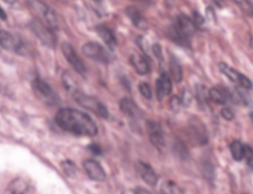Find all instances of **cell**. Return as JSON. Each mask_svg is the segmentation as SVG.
I'll list each match as a JSON object with an SVG mask.
<instances>
[{
  "label": "cell",
  "mask_w": 253,
  "mask_h": 194,
  "mask_svg": "<svg viewBox=\"0 0 253 194\" xmlns=\"http://www.w3.org/2000/svg\"><path fill=\"white\" fill-rule=\"evenodd\" d=\"M172 150L175 155L182 160L187 159L189 156L187 148L182 142L178 141L172 145Z\"/></svg>",
  "instance_id": "cell-25"
},
{
  "label": "cell",
  "mask_w": 253,
  "mask_h": 194,
  "mask_svg": "<svg viewBox=\"0 0 253 194\" xmlns=\"http://www.w3.org/2000/svg\"><path fill=\"white\" fill-rule=\"evenodd\" d=\"M31 28L43 44L50 48L54 47L56 39L51 29L37 21H34L32 23Z\"/></svg>",
  "instance_id": "cell-8"
},
{
  "label": "cell",
  "mask_w": 253,
  "mask_h": 194,
  "mask_svg": "<svg viewBox=\"0 0 253 194\" xmlns=\"http://www.w3.org/2000/svg\"><path fill=\"white\" fill-rule=\"evenodd\" d=\"M95 31L110 50L115 49L117 45V38L111 29L106 25L100 24L96 26Z\"/></svg>",
  "instance_id": "cell-13"
},
{
  "label": "cell",
  "mask_w": 253,
  "mask_h": 194,
  "mask_svg": "<svg viewBox=\"0 0 253 194\" xmlns=\"http://www.w3.org/2000/svg\"><path fill=\"white\" fill-rule=\"evenodd\" d=\"M61 48L62 52L67 61L77 72L81 75L84 76L87 72L86 68L78 56L74 48L66 42L62 43Z\"/></svg>",
  "instance_id": "cell-4"
},
{
  "label": "cell",
  "mask_w": 253,
  "mask_h": 194,
  "mask_svg": "<svg viewBox=\"0 0 253 194\" xmlns=\"http://www.w3.org/2000/svg\"><path fill=\"white\" fill-rule=\"evenodd\" d=\"M136 171L142 179L148 185L154 186L158 180V176L150 165L142 161H137L135 163Z\"/></svg>",
  "instance_id": "cell-9"
},
{
  "label": "cell",
  "mask_w": 253,
  "mask_h": 194,
  "mask_svg": "<svg viewBox=\"0 0 253 194\" xmlns=\"http://www.w3.org/2000/svg\"><path fill=\"white\" fill-rule=\"evenodd\" d=\"M74 96L77 101L85 108L92 110L101 117L106 118L108 117V110L101 102L77 92L75 93Z\"/></svg>",
  "instance_id": "cell-6"
},
{
  "label": "cell",
  "mask_w": 253,
  "mask_h": 194,
  "mask_svg": "<svg viewBox=\"0 0 253 194\" xmlns=\"http://www.w3.org/2000/svg\"><path fill=\"white\" fill-rule=\"evenodd\" d=\"M62 168L65 172L68 174V175H73L75 172V167L73 163L70 161H65L64 163L62 164Z\"/></svg>",
  "instance_id": "cell-36"
},
{
  "label": "cell",
  "mask_w": 253,
  "mask_h": 194,
  "mask_svg": "<svg viewBox=\"0 0 253 194\" xmlns=\"http://www.w3.org/2000/svg\"><path fill=\"white\" fill-rule=\"evenodd\" d=\"M126 13L132 23L137 28L144 30L148 28L147 21L139 10L134 6L126 9Z\"/></svg>",
  "instance_id": "cell-16"
},
{
  "label": "cell",
  "mask_w": 253,
  "mask_h": 194,
  "mask_svg": "<svg viewBox=\"0 0 253 194\" xmlns=\"http://www.w3.org/2000/svg\"><path fill=\"white\" fill-rule=\"evenodd\" d=\"M230 150L233 158L236 161H241L244 156L245 146L240 141H233L230 146Z\"/></svg>",
  "instance_id": "cell-22"
},
{
  "label": "cell",
  "mask_w": 253,
  "mask_h": 194,
  "mask_svg": "<svg viewBox=\"0 0 253 194\" xmlns=\"http://www.w3.org/2000/svg\"><path fill=\"white\" fill-rule=\"evenodd\" d=\"M245 153L244 156L246 159V161L249 166L252 167L253 164V150L252 148L248 145H244Z\"/></svg>",
  "instance_id": "cell-34"
},
{
  "label": "cell",
  "mask_w": 253,
  "mask_h": 194,
  "mask_svg": "<svg viewBox=\"0 0 253 194\" xmlns=\"http://www.w3.org/2000/svg\"><path fill=\"white\" fill-rule=\"evenodd\" d=\"M161 194H179L175 184L171 181L164 182L161 187Z\"/></svg>",
  "instance_id": "cell-27"
},
{
  "label": "cell",
  "mask_w": 253,
  "mask_h": 194,
  "mask_svg": "<svg viewBox=\"0 0 253 194\" xmlns=\"http://www.w3.org/2000/svg\"><path fill=\"white\" fill-rule=\"evenodd\" d=\"M170 72L172 78L176 83H179L182 79V68L177 60L172 58L170 62Z\"/></svg>",
  "instance_id": "cell-24"
},
{
  "label": "cell",
  "mask_w": 253,
  "mask_h": 194,
  "mask_svg": "<svg viewBox=\"0 0 253 194\" xmlns=\"http://www.w3.org/2000/svg\"><path fill=\"white\" fill-rule=\"evenodd\" d=\"M4 194H34L31 186L24 180L16 179L7 186Z\"/></svg>",
  "instance_id": "cell-14"
},
{
  "label": "cell",
  "mask_w": 253,
  "mask_h": 194,
  "mask_svg": "<svg viewBox=\"0 0 253 194\" xmlns=\"http://www.w3.org/2000/svg\"><path fill=\"white\" fill-rule=\"evenodd\" d=\"M138 90L141 95L145 98L150 99L152 97L151 89L149 84L146 82H140L138 84Z\"/></svg>",
  "instance_id": "cell-28"
},
{
  "label": "cell",
  "mask_w": 253,
  "mask_h": 194,
  "mask_svg": "<svg viewBox=\"0 0 253 194\" xmlns=\"http://www.w3.org/2000/svg\"><path fill=\"white\" fill-rule=\"evenodd\" d=\"M89 148L93 153L96 154H99L101 152L100 149L96 145H91L90 146Z\"/></svg>",
  "instance_id": "cell-41"
},
{
  "label": "cell",
  "mask_w": 253,
  "mask_h": 194,
  "mask_svg": "<svg viewBox=\"0 0 253 194\" xmlns=\"http://www.w3.org/2000/svg\"><path fill=\"white\" fill-rule=\"evenodd\" d=\"M156 94L158 100L161 101L164 97L169 95L172 91V83L170 77L166 73H162L156 81Z\"/></svg>",
  "instance_id": "cell-12"
},
{
  "label": "cell",
  "mask_w": 253,
  "mask_h": 194,
  "mask_svg": "<svg viewBox=\"0 0 253 194\" xmlns=\"http://www.w3.org/2000/svg\"><path fill=\"white\" fill-rule=\"evenodd\" d=\"M208 94L211 100L216 104L223 105L226 103L227 100V94L224 90L218 88H211Z\"/></svg>",
  "instance_id": "cell-20"
},
{
  "label": "cell",
  "mask_w": 253,
  "mask_h": 194,
  "mask_svg": "<svg viewBox=\"0 0 253 194\" xmlns=\"http://www.w3.org/2000/svg\"><path fill=\"white\" fill-rule=\"evenodd\" d=\"M192 97L190 93L187 90H185L183 94L182 98L181 99L182 102L187 104L190 103Z\"/></svg>",
  "instance_id": "cell-39"
},
{
  "label": "cell",
  "mask_w": 253,
  "mask_h": 194,
  "mask_svg": "<svg viewBox=\"0 0 253 194\" xmlns=\"http://www.w3.org/2000/svg\"><path fill=\"white\" fill-rule=\"evenodd\" d=\"M202 172L204 177L209 181L213 179L214 176V169L211 162L205 160L201 165Z\"/></svg>",
  "instance_id": "cell-26"
},
{
  "label": "cell",
  "mask_w": 253,
  "mask_h": 194,
  "mask_svg": "<svg viewBox=\"0 0 253 194\" xmlns=\"http://www.w3.org/2000/svg\"><path fill=\"white\" fill-rule=\"evenodd\" d=\"M190 132L196 141L200 144L205 143L207 140L206 130L200 122L194 121L190 124Z\"/></svg>",
  "instance_id": "cell-18"
},
{
  "label": "cell",
  "mask_w": 253,
  "mask_h": 194,
  "mask_svg": "<svg viewBox=\"0 0 253 194\" xmlns=\"http://www.w3.org/2000/svg\"><path fill=\"white\" fill-rule=\"evenodd\" d=\"M236 92L245 105H248L250 103V98L246 90L240 87L236 88Z\"/></svg>",
  "instance_id": "cell-31"
},
{
  "label": "cell",
  "mask_w": 253,
  "mask_h": 194,
  "mask_svg": "<svg viewBox=\"0 0 253 194\" xmlns=\"http://www.w3.org/2000/svg\"><path fill=\"white\" fill-rule=\"evenodd\" d=\"M125 194H152L148 191L141 188H138L132 192H128L125 193Z\"/></svg>",
  "instance_id": "cell-40"
},
{
  "label": "cell",
  "mask_w": 253,
  "mask_h": 194,
  "mask_svg": "<svg viewBox=\"0 0 253 194\" xmlns=\"http://www.w3.org/2000/svg\"><path fill=\"white\" fill-rule=\"evenodd\" d=\"M168 37L174 43L182 47L189 48V40L181 36L171 25L168 31Z\"/></svg>",
  "instance_id": "cell-21"
},
{
  "label": "cell",
  "mask_w": 253,
  "mask_h": 194,
  "mask_svg": "<svg viewBox=\"0 0 253 194\" xmlns=\"http://www.w3.org/2000/svg\"><path fill=\"white\" fill-rule=\"evenodd\" d=\"M153 54L158 59L162 60V50L161 47L158 44H155L152 48Z\"/></svg>",
  "instance_id": "cell-38"
},
{
  "label": "cell",
  "mask_w": 253,
  "mask_h": 194,
  "mask_svg": "<svg viewBox=\"0 0 253 194\" xmlns=\"http://www.w3.org/2000/svg\"><path fill=\"white\" fill-rule=\"evenodd\" d=\"M130 62L136 72L144 75L148 74L150 70V67L148 61L142 56L133 54L130 57Z\"/></svg>",
  "instance_id": "cell-17"
},
{
  "label": "cell",
  "mask_w": 253,
  "mask_h": 194,
  "mask_svg": "<svg viewBox=\"0 0 253 194\" xmlns=\"http://www.w3.org/2000/svg\"><path fill=\"white\" fill-rule=\"evenodd\" d=\"M83 165L87 175L91 180L95 181H102L105 180V171L97 161L93 159H86L84 161Z\"/></svg>",
  "instance_id": "cell-10"
},
{
  "label": "cell",
  "mask_w": 253,
  "mask_h": 194,
  "mask_svg": "<svg viewBox=\"0 0 253 194\" xmlns=\"http://www.w3.org/2000/svg\"><path fill=\"white\" fill-rule=\"evenodd\" d=\"M82 51L87 57L103 64H109L113 59L109 51L97 43H85L82 46Z\"/></svg>",
  "instance_id": "cell-2"
},
{
  "label": "cell",
  "mask_w": 253,
  "mask_h": 194,
  "mask_svg": "<svg viewBox=\"0 0 253 194\" xmlns=\"http://www.w3.org/2000/svg\"><path fill=\"white\" fill-rule=\"evenodd\" d=\"M218 67L221 73L230 80L234 82H237L240 72L223 62L219 63Z\"/></svg>",
  "instance_id": "cell-23"
},
{
  "label": "cell",
  "mask_w": 253,
  "mask_h": 194,
  "mask_svg": "<svg viewBox=\"0 0 253 194\" xmlns=\"http://www.w3.org/2000/svg\"><path fill=\"white\" fill-rule=\"evenodd\" d=\"M206 15L209 21L215 22L216 20L215 11L211 6H208L206 8Z\"/></svg>",
  "instance_id": "cell-37"
},
{
  "label": "cell",
  "mask_w": 253,
  "mask_h": 194,
  "mask_svg": "<svg viewBox=\"0 0 253 194\" xmlns=\"http://www.w3.org/2000/svg\"><path fill=\"white\" fill-rule=\"evenodd\" d=\"M181 103V99L176 95L172 96L169 100L170 107L174 111H178Z\"/></svg>",
  "instance_id": "cell-33"
},
{
  "label": "cell",
  "mask_w": 253,
  "mask_h": 194,
  "mask_svg": "<svg viewBox=\"0 0 253 194\" xmlns=\"http://www.w3.org/2000/svg\"><path fill=\"white\" fill-rule=\"evenodd\" d=\"M55 121L62 129L80 136H94L97 127L87 114L72 108H63L56 114Z\"/></svg>",
  "instance_id": "cell-1"
},
{
  "label": "cell",
  "mask_w": 253,
  "mask_h": 194,
  "mask_svg": "<svg viewBox=\"0 0 253 194\" xmlns=\"http://www.w3.org/2000/svg\"><path fill=\"white\" fill-rule=\"evenodd\" d=\"M32 86L36 94L45 99L53 97V91L50 86L41 78L37 77L32 82Z\"/></svg>",
  "instance_id": "cell-15"
},
{
  "label": "cell",
  "mask_w": 253,
  "mask_h": 194,
  "mask_svg": "<svg viewBox=\"0 0 253 194\" xmlns=\"http://www.w3.org/2000/svg\"><path fill=\"white\" fill-rule=\"evenodd\" d=\"M0 19L3 21L6 20L7 15L3 9L0 6Z\"/></svg>",
  "instance_id": "cell-42"
},
{
  "label": "cell",
  "mask_w": 253,
  "mask_h": 194,
  "mask_svg": "<svg viewBox=\"0 0 253 194\" xmlns=\"http://www.w3.org/2000/svg\"><path fill=\"white\" fill-rule=\"evenodd\" d=\"M28 2L48 27L51 30L57 29L56 14L51 8L40 1H29Z\"/></svg>",
  "instance_id": "cell-3"
},
{
  "label": "cell",
  "mask_w": 253,
  "mask_h": 194,
  "mask_svg": "<svg viewBox=\"0 0 253 194\" xmlns=\"http://www.w3.org/2000/svg\"><path fill=\"white\" fill-rule=\"evenodd\" d=\"M192 19L196 28H200L205 23L204 18L197 11H194L192 14Z\"/></svg>",
  "instance_id": "cell-32"
},
{
  "label": "cell",
  "mask_w": 253,
  "mask_h": 194,
  "mask_svg": "<svg viewBox=\"0 0 253 194\" xmlns=\"http://www.w3.org/2000/svg\"><path fill=\"white\" fill-rule=\"evenodd\" d=\"M241 8L242 11L249 15H252L253 13V5L252 1L248 0H239L235 1Z\"/></svg>",
  "instance_id": "cell-29"
},
{
  "label": "cell",
  "mask_w": 253,
  "mask_h": 194,
  "mask_svg": "<svg viewBox=\"0 0 253 194\" xmlns=\"http://www.w3.org/2000/svg\"><path fill=\"white\" fill-rule=\"evenodd\" d=\"M221 116L228 121L232 120L234 117L233 112L228 107L223 108L220 111Z\"/></svg>",
  "instance_id": "cell-35"
},
{
  "label": "cell",
  "mask_w": 253,
  "mask_h": 194,
  "mask_svg": "<svg viewBox=\"0 0 253 194\" xmlns=\"http://www.w3.org/2000/svg\"><path fill=\"white\" fill-rule=\"evenodd\" d=\"M237 83L239 84L240 86L246 90H251L252 89V82L246 75L240 73Z\"/></svg>",
  "instance_id": "cell-30"
},
{
  "label": "cell",
  "mask_w": 253,
  "mask_h": 194,
  "mask_svg": "<svg viewBox=\"0 0 253 194\" xmlns=\"http://www.w3.org/2000/svg\"><path fill=\"white\" fill-rule=\"evenodd\" d=\"M172 26L181 36L188 40L194 35L196 29L192 19L184 14L178 15Z\"/></svg>",
  "instance_id": "cell-7"
},
{
  "label": "cell",
  "mask_w": 253,
  "mask_h": 194,
  "mask_svg": "<svg viewBox=\"0 0 253 194\" xmlns=\"http://www.w3.org/2000/svg\"><path fill=\"white\" fill-rule=\"evenodd\" d=\"M0 46L3 49L12 52H19L22 48V44L9 32L0 30Z\"/></svg>",
  "instance_id": "cell-11"
},
{
  "label": "cell",
  "mask_w": 253,
  "mask_h": 194,
  "mask_svg": "<svg viewBox=\"0 0 253 194\" xmlns=\"http://www.w3.org/2000/svg\"><path fill=\"white\" fill-rule=\"evenodd\" d=\"M120 107L121 111L127 116L133 118L138 114V109L135 103L128 98H124L120 101Z\"/></svg>",
  "instance_id": "cell-19"
},
{
  "label": "cell",
  "mask_w": 253,
  "mask_h": 194,
  "mask_svg": "<svg viewBox=\"0 0 253 194\" xmlns=\"http://www.w3.org/2000/svg\"><path fill=\"white\" fill-rule=\"evenodd\" d=\"M146 129L149 139L153 146L159 150L163 149L165 141L160 125L155 121L148 120Z\"/></svg>",
  "instance_id": "cell-5"
}]
</instances>
